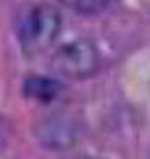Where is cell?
I'll return each instance as SVG.
<instances>
[{"instance_id": "cell-1", "label": "cell", "mask_w": 150, "mask_h": 159, "mask_svg": "<svg viewBox=\"0 0 150 159\" xmlns=\"http://www.w3.org/2000/svg\"><path fill=\"white\" fill-rule=\"evenodd\" d=\"M61 33V16L51 4H38L22 16L18 27L20 47L27 56L47 51Z\"/></svg>"}, {"instance_id": "cell-2", "label": "cell", "mask_w": 150, "mask_h": 159, "mask_svg": "<svg viewBox=\"0 0 150 159\" xmlns=\"http://www.w3.org/2000/svg\"><path fill=\"white\" fill-rule=\"evenodd\" d=\"M101 65L98 47L85 38L63 43L52 56V69L63 78L83 80L96 74Z\"/></svg>"}, {"instance_id": "cell-3", "label": "cell", "mask_w": 150, "mask_h": 159, "mask_svg": "<svg viewBox=\"0 0 150 159\" xmlns=\"http://www.w3.org/2000/svg\"><path fill=\"white\" fill-rule=\"evenodd\" d=\"M40 141L47 147L65 148L70 147L72 141L76 139V125L63 118H51L40 123L38 127Z\"/></svg>"}, {"instance_id": "cell-4", "label": "cell", "mask_w": 150, "mask_h": 159, "mask_svg": "<svg viewBox=\"0 0 150 159\" xmlns=\"http://www.w3.org/2000/svg\"><path fill=\"white\" fill-rule=\"evenodd\" d=\"M60 83L56 80L51 78H43V76H33L27 78L24 83V92L29 96V98L42 101V103H49L60 94Z\"/></svg>"}, {"instance_id": "cell-5", "label": "cell", "mask_w": 150, "mask_h": 159, "mask_svg": "<svg viewBox=\"0 0 150 159\" xmlns=\"http://www.w3.org/2000/svg\"><path fill=\"white\" fill-rule=\"evenodd\" d=\"M58 2L80 15H96L100 11L107 9L114 0H58Z\"/></svg>"}, {"instance_id": "cell-6", "label": "cell", "mask_w": 150, "mask_h": 159, "mask_svg": "<svg viewBox=\"0 0 150 159\" xmlns=\"http://www.w3.org/2000/svg\"><path fill=\"white\" fill-rule=\"evenodd\" d=\"M11 136H13L11 123L6 118L0 116V152L7 148V145H9V141H11Z\"/></svg>"}]
</instances>
